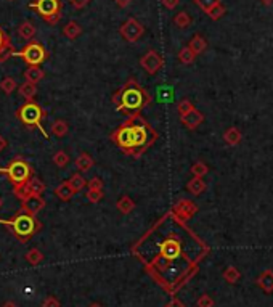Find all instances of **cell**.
I'll return each mask as SVG.
<instances>
[{
    "instance_id": "obj_1",
    "label": "cell",
    "mask_w": 273,
    "mask_h": 307,
    "mask_svg": "<svg viewBox=\"0 0 273 307\" xmlns=\"http://www.w3.org/2000/svg\"><path fill=\"white\" fill-rule=\"evenodd\" d=\"M185 228L183 222L172 213L166 214L132 246V254L143 264L145 270L171 294L196 272L199 261L185 251L182 237Z\"/></svg>"
},
{
    "instance_id": "obj_2",
    "label": "cell",
    "mask_w": 273,
    "mask_h": 307,
    "mask_svg": "<svg viewBox=\"0 0 273 307\" xmlns=\"http://www.w3.org/2000/svg\"><path fill=\"white\" fill-rule=\"evenodd\" d=\"M111 139L125 155L139 158L153 145L157 139V134L139 113H135L113 132Z\"/></svg>"
},
{
    "instance_id": "obj_3",
    "label": "cell",
    "mask_w": 273,
    "mask_h": 307,
    "mask_svg": "<svg viewBox=\"0 0 273 307\" xmlns=\"http://www.w3.org/2000/svg\"><path fill=\"white\" fill-rule=\"evenodd\" d=\"M113 101L116 103L118 111H122L125 114H135L151 101V97L139 82L130 79L114 93Z\"/></svg>"
},
{
    "instance_id": "obj_4",
    "label": "cell",
    "mask_w": 273,
    "mask_h": 307,
    "mask_svg": "<svg viewBox=\"0 0 273 307\" xmlns=\"http://www.w3.org/2000/svg\"><path fill=\"white\" fill-rule=\"evenodd\" d=\"M0 222L7 225L8 230L12 232V235L16 237L21 243H28L42 228V224L36 219V216H31L28 213H23V211L12 219Z\"/></svg>"
},
{
    "instance_id": "obj_5",
    "label": "cell",
    "mask_w": 273,
    "mask_h": 307,
    "mask_svg": "<svg viewBox=\"0 0 273 307\" xmlns=\"http://www.w3.org/2000/svg\"><path fill=\"white\" fill-rule=\"evenodd\" d=\"M0 174H5L8 181L13 184V187L26 184L33 177V167L23 158H16L15 161L10 163L7 167H0Z\"/></svg>"
},
{
    "instance_id": "obj_6",
    "label": "cell",
    "mask_w": 273,
    "mask_h": 307,
    "mask_svg": "<svg viewBox=\"0 0 273 307\" xmlns=\"http://www.w3.org/2000/svg\"><path fill=\"white\" fill-rule=\"evenodd\" d=\"M16 116L19 118V121L24 125H33L37 127V129L44 134V137H48L47 132L42 129V119L45 118V111L40 108V105H37L34 100L33 101H26L23 107H21L16 113Z\"/></svg>"
},
{
    "instance_id": "obj_7",
    "label": "cell",
    "mask_w": 273,
    "mask_h": 307,
    "mask_svg": "<svg viewBox=\"0 0 273 307\" xmlns=\"http://www.w3.org/2000/svg\"><path fill=\"white\" fill-rule=\"evenodd\" d=\"M29 8L36 10V13L48 24H57L61 18V0H34L29 4Z\"/></svg>"
},
{
    "instance_id": "obj_8",
    "label": "cell",
    "mask_w": 273,
    "mask_h": 307,
    "mask_svg": "<svg viewBox=\"0 0 273 307\" xmlns=\"http://www.w3.org/2000/svg\"><path fill=\"white\" fill-rule=\"evenodd\" d=\"M13 57H21L29 66H40L48 58V52L37 40H29L21 52H13Z\"/></svg>"
},
{
    "instance_id": "obj_9",
    "label": "cell",
    "mask_w": 273,
    "mask_h": 307,
    "mask_svg": "<svg viewBox=\"0 0 273 307\" xmlns=\"http://www.w3.org/2000/svg\"><path fill=\"white\" fill-rule=\"evenodd\" d=\"M121 36L127 42H137L145 33V28L137 21L135 18H129L125 23L119 28Z\"/></svg>"
},
{
    "instance_id": "obj_10",
    "label": "cell",
    "mask_w": 273,
    "mask_h": 307,
    "mask_svg": "<svg viewBox=\"0 0 273 307\" xmlns=\"http://www.w3.org/2000/svg\"><path fill=\"white\" fill-rule=\"evenodd\" d=\"M162 65H164V60L156 50H148L140 58V66L148 74H156L157 71L162 68Z\"/></svg>"
},
{
    "instance_id": "obj_11",
    "label": "cell",
    "mask_w": 273,
    "mask_h": 307,
    "mask_svg": "<svg viewBox=\"0 0 273 307\" xmlns=\"http://www.w3.org/2000/svg\"><path fill=\"white\" fill-rule=\"evenodd\" d=\"M196 213H198V206L193 203V201H190V199H180L174 206V209H172V214L177 219H180L182 222L192 219Z\"/></svg>"
},
{
    "instance_id": "obj_12",
    "label": "cell",
    "mask_w": 273,
    "mask_h": 307,
    "mask_svg": "<svg viewBox=\"0 0 273 307\" xmlns=\"http://www.w3.org/2000/svg\"><path fill=\"white\" fill-rule=\"evenodd\" d=\"M44 208H45V199L42 196L31 195L24 201H21V211L31 214V216H37Z\"/></svg>"
},
{
    "instance_id": "obj_13",
    "label": "cell",
    "mask_w": 273,
    "mask_h": 307,
    "mask_svg": "<svg viewBox=\"0 0 273 307\" xmlns=\"http://www.w3.org/2000/svg\"><path fill=\"white\" fill-rule=\"evenodd\" d=\"M180 121L185 127H188V129H196V127L201 124L204 121V116L201 111H198L196 108H193L190 113H186L185 116H180Z\"/></svg>"
},
{
    "instance_id": "obj_14",
    "label": "cell",
    "mask_w": 273,
    "mask_h": 307,
    "mask_svg": "<svg viewBox=\"0 0 273 307\" xmlns=\"http://www.w3.org/2000/svg\"><path fill=\"white\" fill-rule=\"evenodd\" d=\"M13 52H16L10 42V37L7 36L5 31L0 28V61H5L7 58L13 57Z\"/></svg>"
},
{
    "instance_id": "obj_15",
    "label": "cell",
    "mask_w": 273,
    "mask_h": 307,
    "mask_svg": "<svg viewBox=\"0 0 273 307\" xmlns=\"http://www.w3.org/2000/svg\"><path fill=\"white\" fill-rule=\"evenodd\" d=\"M256 283L264 293H273V270H264L257 277Z\"/></svg>"
},
{
    "instance_id": "obj_16",
    "label": "cell",
    "mask_w": 273,
    "mask_h": 307,
    "mask_svg": "<svg viewBox=\"0 0 273 307\" xmlns=\"http://www.w3.org/2000/svg\"><path fill=\"white\" fill-rule=\"evenodd\" d=\"M26 187H28V192L34 196H42V193L47 190V185L42 182L40 178H36V177H31L26 182Z\"/></svg>"
},
{
    "instance_id": "obj_17",
    "label": "cell",
    "mask_w": 273,
    "mask_h": 307,
    "mask_svg": "<svg viewBox=\"0 0 273 307\" xmlns=\"http://www.w3.org/2000/svg\"><path fill=\"white\" fill-rule=\"evenodd\" d=\"M45 72L40 66H28V69L24 71V79L26 82H31V84H37L44 79Z\"/></svg>"
},
{
    "instance_id": "obj_18",
    "label": "cell",
    "mask_w": 273,
    "mask_h": 307,
    "mask_svg": "<svg viewBox=\"0 0 273 307\" xmlns=\"http://www.w3.org/2000/svg\"><path fill=\"white\" fill-rule=\"evenodd\" d=\"M188 48H190L195 55H199L207 48V42L201 34H195L190 40V44H188Z\"/></svg>"
},
{
    "instance_id": "obj_19",
    "label": "cell",
    "mask_w": 273,
    "mask_h": 307,
    "mask_svg": "<svg viewBox=\"0 0 273 307\" xmlns=\"http://www.w3.org/2000/svg\"><path fill=\"white\" fill-rule=\"evenodd\" d=\"M18 36L24 40H31L36 36V26L31 23V21H23L18 26Z\"/></svg>"
},
{
    "instance_id": "obj_20",
    "label": "cell",
    "mask_w": 273,
    "mask_h": 307,
    "mask_svg": "<svg viewBox=\"0 0 273 307\" xmlns=\"http://www.w3.org/2000/svg\"><path fill=\"white\" fill-rule=\"evenodd\" d=\"M18 92L21 97H24L28 101H33L34 97L37 95V87L36 84H31V82H23L21 86H18Z\"/></svg>"
},
{
    "instance_id": "obj_21",
    "label": "cell",
    "mask_w": 273,
    "mask_h": 307,
    "mask_svg": "<svg viewBox=\"0 0 273 307\" xmlns=\"http://www.w3.org/2000/svg\"><path fill=\"white\" fill-rule=\"evenodd\" d=\"M74 164H76V167H77V171H80V172H87L89 169L93 166V158L89 155V153H80L77 158H76V161H74Z\"/></svg>"
},
{
    "instance_id": "obj_22",
    "label": "cell",
    "mask_w": 273,
    "mask_h": 307,
    "mask_svg": "<svg viewBox=\"0 0 273 307\" xmlns=\"http://www.w3.org/2000/svg\"><path fill=\"white\" fill-rule=\"evenodd\" d=\"M63 34H65L68 39L74 40L82 34V28H80V24L77 23V21H69V23L63 28Z\"/></svg>"
},
{
    "instance_id": "obj_23",
    "label": "cell",
    "mask_w": 273,
    "mask_h": 307,
    "mask_svg": "<svg viewBox=\"0 0 273 307\" xmlns=\"http://www.w3.org/2000/svg\"><path fill=\"white\" fill-rule=\"evenodd\" d=\"M186 188H188V192H190L192 195L198 196V195H201L204 190H206V184H204V181H203L201 177H193L192 181L188 182Z\"/></svg>"
},
{
    "instance_id": "obj_24",
    "label": "cell",
    "mask_w": 273,
    "mask_h": 307,
    "mask_svg": "<svg viewBox=\"0 0 273 307\" xmlns=\"http://www.w3.org/2000/svg\"><path fill=\"white\" fill-rule=\"evenodd\" d=\"M241 139H243V135H241V132L236 129V127H230V129H227L224 134V140L232 146L238 145L241 142Z\"/></svg>"
},
{
    "instance_id": "obj_25",
    "label": "cell",
    "mask_w": 273,
    "mask_h": 307,
    "mask_svg": "<svg viewBox=\"0 0 273 307\" xmlns=\"http://www.w3.org/2000/svg\"><path fill=\"white\" fill-rule=\"evenodd\" d=\"M55 195H57L60 199H63V201H69V199H71L72 196H74L76 193H74V190H72V188L69 187L68 182H63L61 185L57 187Z\"/></svg>"
},
{
    "instance_id": "obj_26",
    "label": "cell",
    "mask_w": 273,
    "mask_h": 307,
    "mask_svg": "<svg viewBox=\"0 0 273 307\" xmlns=\"http://www.w3.org/2000/svg\"><path fill=\"white\" fill-rule=\"evenodd\" d=\"M68 184H69V187L74 190V193H77V192H80V190H84L87 187V181L84 178V175H80L79 172L77 174H72L71 175V178L68 181Z\"/></svg>"
},
{
    "instance_id": "obj_27",
    "label": "cell",
    "mask_w": 273,
    "mask_h": 307,
    "mask_svg": "<svg viewBox=\"0 0 273 307\" xmlns=\"http://www.w3.org/2000/svg\"><path fill=\"white\" fill-rule=\"evenodd\" d=\"M222 277H224V280H225L227 283L235 285V283L241 278V272H239L235 266H228V267L224 270Z\"/></svg>"
},
{
    "instance_id": "obj_28",
    "label": "cell",
    "mask_w": 273,
    "mask_h": 307,
    "mask_svg": "<svg viewBox=\"0 0 273 307\" xmlns=\"http://www.w3.org/2000/svg\"><path fill=\"white\" fill-rule=\"evenodd\" d=\"M116 208L121 211L122 214H129L130 211H133V208H135V201L130 198V196H127V195H124L118 203H116Z\"/></svg>"
},
{
    "instance_id": "obj_29",
    "label": "cell",
    "mask_w": 273,
    "mask_h": 307,
    "mask_svg": "<svg viewBox=\"0 0 273 307\" xmlns=\"http://www.w3.org/2000/svg\"><path fill=\"white\" fill-rule=\"evenodd\" d=\"M24 259L28 261V264H31V266H39V264L44 261V254H42V251H39L37 248H33L24 254Z\"/></svg>"
},
{
    "instance_id": "obj_30",
    "label": "cell",
    "mask_w": 273,
    "mask_h": 307,
    "mask_svg": "<svg viewBox=\"0 0 273 307\" xmlns=\"http://www.w3.org/2000/svg\"><path fill=\"white\" fill-rule=\"evenodd\" d=\"M68 131H69V125L66 121H63V119H58L51 124V134H53L55 137H65L68 134Z\"/></svg>"
},
{
    "instance_id": "obj_31",
    "label": "cell",
    "mask_w": 273,
    "mask_h": 307,
    "mask_svg": "<svg viewBox=\"0 0 273 307\" xmlns=\"http://www.w3.org/2000/svg\"><path fill=\"white\" fill-rule=\"evenodd\" d=\"M174 24H175L177 28H180V29H185V28H188V26L192 24V16L188 15L186 12L177 13L175 18H174Z\"/></svg>"
},
{
    "instance_id": "obj_32",
    "label": "cell",
    "mask_w": 273,
    "mask_h": 307,
    "mask_svg": "<svg viewBox=\"0 0 273 307\" xmlns=\"http://www.w3.org/2000/svg\"><path fill=\"white\" fill-rule=\"evenodd\" d=\"M16 89H18V84L13 78H5V79H2V82H0V90L7 95L13 93Z\"/></svg>"
},
{
    "instance_id": "obj_33",
    "label": "cell",
    "mask_w": 273,
    "mask_h": 307,
    "mask_svg": "<svg viewBox=\"0 0 273 307\" xmlns=\"http://www.w3.org/2000/svg\"><path fill=\"white\" fill-rule=\"evenodd\" d=\"M69 161H71L69 160V155L66 151H63V150H60V151H57L53 155V164L57 167H66L69 164Z\"/></svg>"
},
{
    "instance_id": "obj_34",
    "label": "cell",
    "mask_w": 273,
    "mask_h": 307,
    "mask_svg": "<svg viewBox=\"0 0 273 307\" xmlns=\"http://www.w3.org/2000/svg\"><path fill=\"white\" fill-rule=\"evenodd\" d=\"M195 58H196V55L188 47H183L180 52H178V60H180L183 65H192Z\"/></svg>"
},
{
    "instance_id": "obj_35",
    "label": "cell",
    "mask_w": 273,
    "mask_h": 307,
    "mask_svg": "<svg viewBox=\"0 0 273 307\" xmlns=\"http://www.w3.org/2000/svg\"><path fill=\"white\" fill-rule=\"evenodd\" d=\"M209 172V167L203 163V161H198V163H195L193 166H192V174L195 175V177H204L206 174Z\"/></svg>"
},
{
    "instance_id": "obj_36",
    "label": "cell",
    "mask_w": 273,
    "mask_h": 307,
    "mask_svg": "<svg viewBox=\"0 0 273 307\" xmlns=\"http://www.w3.org/2000/svg\"><path fill=\"white\" fill-rule=\"evenodd\" d=\"M225 12H227L225 7H224L222 4H219V5H215L214 8L209 10L207 15H209V18H211V19H220V18H222V16L225 15Z\"/></svg>"
},
{
    "instance_id": "obj_37",
    "label": "cell",
    "mask_w": 273,
    "mask_h": 307,
    "mask_svg": "<svg viewBox=\"0 0 273 307\" xmlns=\"http://www.w3.org/2000/svg\"><path fill=\"white\" fill-rule=\"evenodd\" d=\"M195 4L203 10V12H209L211 8H214L215 5L220 4V0H195Z\"/></svg>"
},
{
    "instance_id": "obj_38",
    "label": "cell",
    "mask_w": 273,
    "mask_h": 307,
    "mask_svg": "<svg viewBox=\"0 0 273 307\" xmlns=\"http://www.w3.org/2000/svg\"><path fill=\"white\" fill-rule=\"evenodd\" d=\"M193 108L195 107H193V103L190 100H182V101H178V105H177V111H178V114H180V116H185L186 113H190Z\"/></svg>"
},
{
    "instance_id": "obj_39",
    "label": "cell",
    "mask_w": 273,
    "mask_h": 307,
    "mask_svg": "<svg viewBox=\"0 0 273 307\" xmlns=\"http://www.w3.org/2000/svg\"><path fill=\"white\" fill-rule=\"evenodd\" d=\"M13 193H15V196H16L19 201H24L28 196H31V193L28 192V187H26V184H23V185H18V187H13Z\"/></svg>"
},
{
    "instance_id": "obj_40",
    "label": "cell",
    "mask_w": 273,
    "mask_h": 307,
    "mask_svg": "<svg viewBox=\"0 0 273 307\" xmlns=\"http://www.w3.org/2000/svg\"><path fill=\"white\" fill-rule=\"evenodd\" d=\"M198 307H214V299L209 294H201L196 301Z\"/></svg>"
},
{
    "instance_id": "obj_41",
    "label": "cell",
    "mask_w": 273,
    "mask_h": 307,
    "mask_svg": "<svg viewBox=\"0 0 273 307\" xmlns=\"http://www.w3.org/2000/svg\"><path fill=\"white\" fill-rule=\"evenodd\" d=\"M86 196L90 203H98V201L103 198V190H89V192L86 193Z\"/></svg>"
},
{
    "instance_id": "obj_42",
    "label": "cell",
    "mask_w": 273,
    "mask_h": 307,
    "mask_svg": "<svg viewBox=\"0 0 273 307\" xmlns=\"http://www.w3.org/2000/svg\"><path fill=\"white\" fill-rule=\"evenodd\" d=\"M89 190H103V181L100 177H93L90 181H87Z\"/></svg>"
},
{
    "instance_id": "obj_43",
    "label": "cell",
    "mask_w": 273,
    "mask_h": 307,
    "mask_svg": "<svg viewBox=\"0 0 273 307\" xmlns=\"http://www.w3.org/2000/svg\"><path fill=\"white\" fill-rule=\"evenodd\" d=\"M42 307H61V304L55 296H47L44 302H42Z\"/></svg>"
},
{
    "instance_id": "obj_44",
    "label": "cell",
    "mask_w": 273,
    "mask_h": 307,
    "mask_svg": "<svg viewBox=\"0 0 273 307\" xmlns=\"http://www.w3.org/2000/svg\"><path fill=\"white\" fill-rule=\"evenodd\" d=\"M68 2H69L72 7H74V8H84V7H86V5L90 2V0H68Z\"/></svg>"
},
{
    "instance_id": "obj_45",
    "label": "cell",
    "mask_w": 273,
    "mask_h": 307,
    "mask_svg": "<svg viewBox=\"0 0 273 307\" xmlns=\"http://www.w3.org/2000/svg\"><path fill=\"white\" fill-rule=\"evenodd\" d=\"M178 2H180V0H162V5H164L167 10H174V8L178 5Z\"/></svg>"
},
{
    "instance_id": "obj_46",
    "label": "cell",
    "mask_w": 273,
    "mask_h": 307,
    "mask_svg": "<svg viewBox=\"0 0 273 307\" xmlns=\"http://www.w3.org/2000/svg\"><path fill=\"white\" fill-rule=\"evenodd\" d=\"M166 307H185V304L178 298H174V299H171L169 302L166 304Z\"/></svg>"
},
{
    "instance_id": "obj_47",
    "label": "cell",
    "mask_w": 273,
    "mask_h": 307,
    "mask_svg": "<svg viewBox=\"0 0 273 307\" xmlns=\"http://www.w3.org/2000/svg\"><path fill=\"white\" fill-rule=\"evenodd\" d=\"M114 2H116V5L118 7H121V8H124V7H127L132 0H114Z\"/></svg>"
},
{
    "instance_id": "obj_48",
    "label": "cell",
    "mask_w": 273,
    "mask_h": 307,
    "mask_svg": "<svg viewBox=\"0 0 273 307\" xmlns=\"http://www.w3.org/2000/svg\"><path fill=\"white\" fill-rule=\"evenodd\" d=\"M5 146H7V140L4 139L2 135H0V153H2V151L5 150Z\"/></svg>"
},
{
    "instance_id": "obj_49",
    "label": "cell",
    "mask_w": 273,
    "mask_h": 307,
    "mask_svg": "<svg viewBox=\"0 0 273 307\" xmlns=\"http://www.w3.org/2000/svg\"><path fill=\"white\" fill-rule=\"evenodd\" d=\"M2 307H19L18 304H15V302H12V301H8V302H5Z\"/></svg>"
},
{
    "instance_id": "obj_50",
    "label": "cell",
    "mask_w": 273,
    "mask_h": 307,
    "mask_svg": "<svg viewBox=\"0 0 273 307\" xmlns=\"http://www.w3.org/2000/svg\"><path fill=\"white\" fill-rule=\"evenodd\" d=\"M260 2L264 4V5H271V4H273V0H260Z\"/></svg>"
},
{
    "instance_id": "obj_51",
    "label": "cell",
    "mask_w": 273,
    "mask_h": 307,
    "mask_svg": "<svg viewBox=\"0 0 273 307\" xmlns=\"http://www.w3.org/2000/svg\"><path fill=\"white\" fill-rule=\"evenodd\" d=\"M89 307H103V305H101L100 302H93V304H90Z\"/></svg>"
},
{
    "instance_id": "obj_52",
    "label": "cell",
    "mask_w": 273,
    "mask_h": 307,
    "mask_svg": "<svg viewBox=\"0 0 273 307\" xmlns=\"http://www.w3.org/2000/svg\"><path fill=\"white\" fill-rule=\"evenodd\" d=\"M0 206H2V199H0Z\"/></svg>"
},
{
    "instance_id": "obj_53",
    "label": "cell",
    "mask_w": 273,
    "mask_h": 307,
    "mask_svg": "<svg viewBox=\"0 0 273 307\" xmlns=\"http://www.w3.org/2000/svg\"><path fill=\"white\" fill-rule=\"evenodd\" d=\"M10 2H13V0H10Z\"/></svg>"
}]
</instances>
